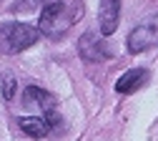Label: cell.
I'll return each mask as SVG.
<instances>
[{"instance_id": "6da1fadb", "label": "cell", "mask_w": 158, "mask_h": 141, "mask_svg": "<svg viewBox=\"0 0 158 141\" xmlns=\"http://www.w3.org/2000/svg\"><path fill=\"white\" fill-rule=\"evenodd\" d=\"M81 13V5L78 3H65V0H55V3L45 5L43 13H40V20H38V30L43 35H50V38H60L70 25L75 15Z\"/></svg>"}, {"instance_id": "7a4b0ae2", "label": "cell", "mask_w": 158, "mask_h": 141, "mask_svg": "<svg viewBox=\"0 0 158 141\" xmlns=\"http://www.w3.org/2000/svg\"><path fill=\"white\" fill-rule=\"evenodd\" d=\"M40 38V30L28 23H3L0 25V53L13 55L30 48Z\"/></svg>"}, {"instance_id": "3957f363", "label": "cell", "mask_w": 158, "mask_h": 141, "mask_svg": "<svg viewBox=\"0 0 158 141\" xmlns=\"http://www.w3.org/2000/svg\"><path fill=\"white\" fill-rule=\"evenodd\" d=\"M121 18V0H101L98 5V25L103 35H113Z\"/></svg>"}, {"instance_id": "277c9868", "label": "cell", "mask_w": 158, "mask_h": 141, "mask_svg": "<svg viewBox=\"0 0 158 141\" xmlns=\"http://www.w3.org/2000/svg\"><path fill=\"white\" fill-rule=\"evenodd\" d=\"M156 35H158V23H141L131 35H128V51L131 53H141V51H146L153 40H156Z\"/></svg>"}, {"instance_id": "5b68a950", "label": "cell", "mask_w": 158, "mask_h": 141, "mask_svg": "<svg viewBox=\"0 0 158 141\" xmlns=\"http://www.w3.org/2000/svg\"><path fill=\"white\" fill-rule=\"evenodd\" d=\"M78 53H81L83 60H103L106 58V48H103V40H98L93 33H85L81 40H78Z\"/></svg>"}, {"instance_id": "8992f818", "label": "cell", "mask_w": 158, "mask_h": 141, "mask_svg": "<svg viewBox=\"0 0 158 141\" xmlns=\"http://www.w3.org/2000/svg\"><path fill=\"white\" fill-rule=\"evenodd\" d=\"M146 78H148V71H143V68H133V71L123 73L121 78L115 81V91H118V93H133L135 88L143 86Z\"/></svg>"}, {"instance_id": "52a82bcc", "label": "cell", "mask_w": 158, "mask_h": 141, "mask_svg": "<svg viewBox=\"0 0 158 141\" xmlns=\"http://www.w3.org/2000/svg\"><path fill=\"white\" fill-rule=\"evenodd\" d=\"M25 104H38V106L45 111V116L48 113H55V96L48 93V91H43V88H38V86L25 88Z\"/></svg>"}, {"instance_id": "ba28073f", "label": "cell", "mask_w": 158, "mask_h": 141, "mask_svg": "<svg viewBox=\"0 0 158 141\" xmlns=\"http://www.w3.org/2000/svg\"><path fill=\"white\" fill-rule=\"evenodd\" d=\"M18 124H20V129L33 139H43L50 131V124L45 118H40V116H23V118H18Z\"/></svg>"}, {"instance_id": "9c48e42d", "label": "cell", "mask_w": 158, "mask_h": 141, "mask_svg": "<svg viewBox=\"0 0 158 141\" xmlns=\"http://www.w3.org/2000/svg\"><path fill=\"white\" fill-rule=\"evenodd\" d=\"M0 86H3V96H5L8 101H10L13 96H15V86H18V83H15V78H13V76H3V81H0Z\"/></svg>"}]
</instances>
